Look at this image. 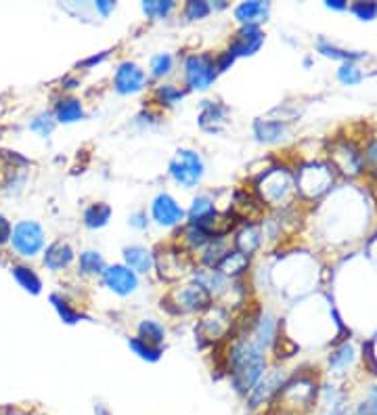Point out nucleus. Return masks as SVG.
<instances>
[{
	"label": "nucleus",
	"mask_w": 377,
	"mask_h": 415,
	"mask_svg": "<svg viewBox=\"0 0 377 415\" xmlns=\"http://www.w3.org/2000/svg\"><path fill=\"white\" fill-rule=\"evenodd\" d=\"M266 369L264 350L254 340H237L226 354V372L233 390L239 396H248L250 390L260 382Z\"/></svg>",
	"instance_id": "obj_1"
},
{
	"label": "nucleus",
	"mask_w": 377,
	"mask_h": 415,
	"mask_svg": "<svg viewBox=\"0 0 377 415\" xmlns=\"http://www.w3.org/2000/svg\"><path fill=\"white\" fill-rule=\"evenodd\" d=\"M170 177L183 187H195L203 177V159L197 151L179 149L170 162Z\"/></svg>",
	"instance_id": "obj_2"
},
{
	"label": "nucleus",
	"mask_w": 377,
	"mask_h": 415,
	"mask_svg": "<svg viewBox=\"0 0 377 415\" xmlns=\"http://www.w3.org/2000/svg\"><path fill=\"white\" fill-rule=\"evenodd\" d=\"M216 65L210 55H188L185 59V78L188 88L206 90L216 80Z\"/></svg>",
	"instance_id": "obj_3"
},
{
	"label": "nucleus",
	"mask_w": 377,
	"mask_h": 415,
	"mask_svg": "<svg viewBox=\"0 0 377 415\" xmlns=\"http://www.w3.org/2000/svg\"><path fill=\"white\" fill-rule=\"evenodd\" d=\"M11 239H13V248L21 256H36L44 246V231L38 223L23 221L13 228Z\"/></svg>",
	"instance_id": "obj_4"
},
{
	"label": "nucleus",
	"mask_w": 377,
	"mask_h": 415,
	"mask_svg": "<svg viewBox=\"0 0 377 415\" xmlns=\"http://www.w3.org/2000/svg\"><path fill=\"white\" fill-rule=\"evenodd\" d=\"M285 384V377L281 372H272L268 376L260 377V382L250 390V394L245 396V403L250 409H260L264 405H268L283 388Z\"/></svg>",
	"instance_id": "obj_5"
},
{
	"label": "nucleus",
	"mask_w": 377,
	"mask_h": 415,
	"mask_svg": "<svg viewBox=\"0 0 377 415\" xmlns=\"http://www.w3.org/2000/svg\"><path fill=\"white\" fill-rule=\"evenodd\" d=\"M170 298H174V302L161 300V306L176 304L174 312H185V310H203V308H210V302H212V296H210L203 288H199L197 283H191V285L181 288V290H179V292H174Z\"/></svg>",
	"instance_id": "obj_6"
},
{
	"label": "nucleus",
	"mask_w": 377,
	"mask_h": 415,
	"mask_svg": "<svg viewBox=\"0 0 377 415\" xmlns=\"http://www.w3.org/2000/svg\"><path fill=\"white\" fill-rule=\"evenodd\" d=\"M153 263L157 264L161 279H168V281H174V279L183 277L188 270V258L181 248H164L153 258Z\"/></svg>",
	"instance_id": "obj_7"
},
{
	"label": "nucleus",
	"mask_w": 377,
	"mask_h": 415,
	"mask_svg": "<svg viewBox=\"0 0 377 415\" xmlns=\"http://www.w3.org/2000/svg\"><path fill=\"white\" fill-rule=\"evenodd\" d=\"M151 214H153L155 223L161 226L179 225V223H183L185 216H187V212L181 208V204H179L174 197H170L168 193H159V195L153 199V204H151Z\"/></svg>",
	"instance_id": "obj_8"
},
{
	"label": "nucleus",
	"mask_w": 377,
	"mask_h": 415,
	"mask_svg": "<svg viewBox=\"0 0 377 415\" xmlns=\"http://www.w3.org/2000/svg\"><path fill=\"white\" fill-rule=\"evenodd\" d=\"M103 281L105 285L115 292L117 296H130L137 292L139 288V277L137 273H132L126 264H113L107 266L105 273H103Z\"/></svg>",
	"instance_id": "obj_9"
},
{
	"label": "nucleus",
	"mask_w": 377,
	"mask_h": 415,
	"mask_svg": "<svg viewBox=\"0 0 377 415\" xmlns=\"http://www.w3.org/2000/svg\"><path fill=\"white\" fill-rule=\"evenodd\" d=\"M264 44V34L258 26H243L228 44V53L237 57H250L260 51Z\"/></svg>",
	"instance_id": "obj_10"
},
{
	"label": "nucleus",
	"mask_w": 377,
	"mask_h": 415,
	"mask_svg": "<svg viewBox=\"0 0 377 415\" xmlns=\"http://www.w3.org/2000/svg\"><path fill=\"white\" fill-rule=\"evenodd\" d=\"M113 86L120 95H134V93L143 90V86H145V72L137 63L124 61L115 70Z\"/></svg>",
	"instance_id": "obj_11"
},
{
	"label": "nucleus",
	"mask_w": 377,
	"mask_h": 415,
	"mask_svg": "<svg viewBox=\"0 0 377 415\" xmlns=\"http://www.w3.org/2000/svg\"><path fill=\"white\" fill-rule=\"evenodd\" d=\"M226 110L218 101H203L201 113H199V126L208 132H218L226 122Z\"/></svg>",
	"instance_id": "obj_12"
},
{
	"label": "nucleus",
	"mask_w": 377,
	"mask_h": 415,
	"mask_svg": "<svg viewBox=\"0 0 377 415\" xmlns=\"http://www.w3.org/2000/svg\"><path fill=\"white\" fill-rule=\"evenodd\" d=\"M270 4L262 0H250V2H241L235 9V19L243 26H258L268 17Z\"/></svg>",
	"instance_id": "obj_13"
},
{
	"label": "nucleus",
	"mask_w": 377,
	"mask_h": 415,
	"mask_svg": "<svg viewBox=\"0 0 377 415\" xmlns=\"http://www.w3.org/2000/svg\"><path fill=\"white\" fill-rule=\"evenodd\" d=\"M72 263H74V250L65 241H55L44 252V266L51 268V270L68 268Z\"/></svg>",
	"instance_id": "obj_14"
},
{
	"label": "nucleus",
	"mask_w": 377,
	"mask_h": 415,
	"mask_svg": "<svg viewBox=\"0 0 377 415\" xmlns=\"http://www.w3.org/2000/svg\"><path fill=\"white\" fill-rule=\"evenodd\" d=\"M195 283L203 288L210 296H218L226 290V275H223L218 268H199L195 270Z\"/></svg>",
	"instance_id": "obj_15"
},
{
	"label": "nucleus",
	"mask_w": 377,
	"mask_h": 415,
	"mask_svg": "<svg viewBox=\"0 0 377 415\" xmlns=\"http://www.w3.org/2000/svg\"><path fill=\"white\" fill-rule=\"evenodd\" d=\"M124 261L132 273H149L153 266V254L143 246H130L124 250Z\"/></svg>",
	"instance_id": "obj_16"
},
{
	"label": "nucleus",
	"mask_w": 377,
	"mask_h": 415,
	"mask_svg": "<svg viewBox=\"0 0 377 415\" xmlns=\"http://www.w3.org/2000/svg\"><path fill=\"white\" fill-rule=\"evenodd\" d=\"M260 246V231L258 226L245 225L235 235V250L250 258V254Z\"/></svg>",
	"instance_id": "obj_17"
},
{
	"label": "nucleus",
	"mask_w": 377,
	"mask_h": 415,
	"mask_svg": "<svg viewBox=\"0 0 377 415\" xmlns=\"http://www.w3.org/2000/svg\"><path fill=\"white\" fill-rule=\"evenodd\" d=\"M290 177L287 174H283V172H279V181H272L270 179V174H266V179H264L262 183V199L266 197L270 204H279L287 193H290Z\"/></svg>",
	"instance_id": "obj_18"
},
{
	"label": "nucleus",
	"mask_w": 377,
	"mask_h": 415,
	"mask_svg": "<svg viewBox=\"0 0 377 415\" xmlns=\"http://www.w3.org/2000/svg\"><path fill=\"white\" fill-rule=\"evenodd\" d=\"M277 338V323L272 321V317L270 315H264L258 319V323H256V327H254V342H256V346L258 348H262L266 350L272 342Z\"/></svg>",
	"instance_id": "obj_19"
},
{
	"label": "nucleus",
	"mask_w": 377,
	"mask_h": 415,
	"mask_svg": "<svg viewBox=\"0 0 377 415\" xmlns=\"http://www.w3.org/2000/svg\"><path fill=\"white\" fill-rule=\"evenodd\" d=\"M254 132L258 137V141L264 143H275L281 139V135L285 132V124L281 120H258L254 124Z\"/></svg>",
	"instance_id": "obj_20"
},
{
	"label": "nucleus",
	"mask_w": 377,
	"mask_h": 415,
	"mask_svg": "<svg viewBox=\"0 0 377 415\" xmlns=\"http://www.w3.org/2000/svg\"><path fill=\"white\" fill-rule=\"evenodd\" d=\"M112 208L107 204H92L84 210V225L88 228H101L110 223Z\"/></svg>",
	"instance_id": "obj_21"
},
{
	"label": "nucleus",
	"mask_w": 377,
	"mask_h": 415,
	"mask_svg": "<svg viewBox=\"0 0 377 415\" xmlns=\"http://www.w3.org/2000/svg\"><path fill=\"white\" fill-rule=\"evenodd\" d=\"M55 115L61 124H72L84 117V110H82V103L78 99H61L57 103V110Z\"/></svg>",
	"instance_id": "obj_22"
},
{
	"label": "nucleus",
	"mask_w": 377,
	"mask_h": 415,
	"mask_svg": "<svg viewBox=\"0 0 377 415\" xmlns=\"http://www.w3.org/2000/svg\"><path fill=\"white\" fill-rule=\"evenodd\" d=\"M248 264H250V258L248 256H243V254H239L237 250H228L225 254V258L221 261V264L216 266L223 275H239V273H243L245 268H248Z\"/></svg>",
	"instance_id": "obj_23"
},
{
	"label": "nucleus",
	"mask_w": 377,
	"mask_h": 415,
	"mask_svg": "<svg viewBox=\"0 0 377 415\" xmlns=\"http://www.w3.org/2000/svg\"><path fill=\"white\" fill-rule=\"evenodd\" d=\"M80 273H84V275H103L105 273V268H107V264L103 261V256L99 254V252H95V250H86V252H82L80 254Z\"/></svg>",
	"instance_id": "obj_24"
},
{
	"label": "nucleus",
	"mask_w": 377,
	"mask_h": 415,
	"mask_svg": "<svg viewBox=\"0 0 377 415\" xmlns=\"http://www.w3.org/2000/svg\"><path fill=\"white\" fill-rule=\"evenodd\" d=\"M13 277H15V279H17V283H19L23 290H28L30 294H40V290H42V281H40V277H38L32 268L17 264V266H13Z\"/></svg>",
	"instance_id": "obj_25"
},
{
	"label": "nucleus",
	"mask_w": 377,
	"mask_h": 415,
	"mask_svg": "<svg viewBox=\"0 0 377 415\" xmlns=\"http://www.w3.org/2000/svg\"><path fill=\"white\" fill-rule=\"evenodd\" d=\"M139 338L149 342L153 346H161V342L166 338V330L157 321L145 319V321L139 323Z\"/></svg>",
	"instance_id": "obj_26"
},
{
	"label": "nucleus",
	"mask_w": 377,
	"mask_h": 415,
	"mask_svg": "<svg viewBox=\"0 0 377 415\" xmlns=\"http://www.w3.org/2000/svg\"><path fill=\"white\" fill-rule=\"evenodd\" d=\"M174 0H145L143 2V11L151 19H164L174 11Z\"/></svg>",
	"instance_id": "obj_27"
},
{
	"label": "nucleus",
	"mask_w": 377,
	"mask_h": 415,
	"mask_svg": "<svg viewBox=\"0 0 377 415\" xmlns=\"http://www.w3.org/2000/svg\"><path fill=\"white\" fill-rule=\"evenodd\" d=\"M128 346L141 357V359H145V361H149V363H155V361H159V357H161V348L159 346H153L149 342H145V340H141L139 336L137 338H132L128 342Z\"/></svg>",
	"instance_id": "obj_28"
},
{
	"label": "nucleus",
	"mask_w": 377,
	"mask_h": 415,
	"mask_svg": "<svg viewBox=\"0 0 377 415\" xmlns=\"http://www.w3.org/2000/svg\"><path fill=\"white\" fill-rule=\"evenodd\" d=\"M183 97H185V90H181L174 84H164V86H157V90H155V99L159 101V105H166V107L179 103Z\"/></svg>",
	"instance_id": "obj_29"
},
{
	"label": "nucleus",
	"mask_w": 377,
	"mask_h": 415,
	"mask_svg": "<svg viewBox=\"0 0 377 415\" xmlns=\"http://www.w3.org/2000/svg\"><path fill=\"white\" fill-rule=\"evenodd\" d=\"M51 302H53L55 310L59 312V317H61L68 325H74V323H78V321L82 319V315H80L75 308H72V306H70V302L63 300L59 294H53V296H51Z\"/></svg>",
	"instance_id": "obj_30"
},
{
	"label": "nucleus",
	"mask_w": 377,
	"mask_h": 415,
	"mask_svg": "<svg viewBox=\"0 0 377 415\" xmlns=\"http://www.w3.org/2000/svg\"><path fill=\"white\" fill-rule=\"evenodd\" d=\"M319 51H321L325 57L341 59V61H346V63H352L354 59H361V57H363V53H348V51H339V48H336L334 44H327L325 40H321V42H319Z\"/></svg>",
	"instance_id": "obj_31"
},
{
	"label": "nucleus",
	"mask_w": 377,
	"mask_h": 415,
	"mask_svg": "<svg viewBox=\"0 0 377 415\" xmlns=\"http://www.w3.org/2000/svg\"><path fill=\"white\" fill-rule=\"evenodd\" d=\"M172 65H174V57L168 53H159L151 59V74L155 78H161L172 72Z\"/></svg>",
	"instance_id": "obj_32"
},
{
	"label": "nucleus",
	"mask_w": 377,
	"mask_h": 415,
	"mask_svg": "<svg viewBox=\"0 0 377 415\" xmlns=\"http://www.w3.org/2000/svg\"><path fill=\"white\" fill-rule=\"evenodd\" d=\"M212 11V6L206 2V0H188L185 4V17L191 21H197V19H203L208 17Z\"/></svg>",
	"instance_id": "obj_33"
},
{
	"label": "nucleus",
	"mask_w": 377,
	"mask_h": 415,
	"mask_svg": "<svg viewBox=\"0 0 377 415\" xmlns=\"http://www.w3.org/2000/svg\"><path fill=\"white\" fill-rule=\"evenodd\" d=\"M30 128H32L34 132H38L40 137H48V135L53 132V128H55V120H53V115L48 112L38 113L36 117L32 120Z\"/></svg>",
	"instance_id": "obj_34"
},
{
	"label": "nucleus",
	"mask_w": 377,
	"mask_h": 415,
	"mask_svg": "<svg viewBox=\"0 0 377 415\" xmlns=\"http://www.w3.org/2000/svg\"><path fill=\"white\" fill-rule=\"evenodd\" d=\"M350 361H352V348H350L348 344H344L341 348H338V350L329 357V365H331L334 369H344V367H348Z\"/></svg>",
	"instance_id": "obj_35"
},
{
	"label": "nucleus",
	"mask_w": 377,
	"mask_h": 415,
	"mask_svg": "<svg viewBox=\"0 0 377 415\" xmlns=\"http://www.w3.org/2000/svg\"><path fill=\"white\" fill-rule=\"evenodd\" d=\"M338 78H339V82H344V84L352 86V84H359V82L363 80V74L356 70V65H354V63H344V65L339 68Z\"/></svg>",
	"instance_id": "obj_36"
},
{
	"label": "nucleus",
	"mask_w": 377,
	"mask_h": 415,
	"mask_svg": "<svg viewBox=\"0 0 377 415\" xmlns=\"http://www.w3.org/2000/svg\"><path fill=\"white\" fill-rule=\"evenodd\" d=\"M352 13L365 21H371L377 17V2H356L352 4Z\"/></svg>",
	"instance_id": "obj_37"
},
{
	"label": "nucleus",
	"mask_w": 377,
	"mask_h": 415,
	"mask_svg": "<svg viewBox=\"0 0 377 415\" xmlns=\"http://www.w3.org/2000/svg\"><path fill=\"white\" fill-rule=\"evenodd\" d=\"M352 415H377V388H371L369 399L361 403V407Z\"/></svg>",
	"instance_id": "obj_38"
},
{
	"label": "nucleus",
	"mask_w": 377,
	"mask_h": 415,
	"mask_svg": "<svg viewBox=\"0 0 377 415\" xmlns=\"http://www.w3.org/2000/svg\"><path fill=\"white\" fill-rule=\"evenodd\" d=\"M233 61H235V57L226 51V53H223L221 57H216L214 59V65H216V72H226L230 65H233Z\"/></svg>",
	"instance_id": "obj_39"
},
{
	"label": "nucleus",
	"mask_w": 377,
	"mask_h": 415,
	"mask_svg": "<svg viewBox=\"0 0 377 415\" xmlns=\"http://www.w3.org/2000/svg\"><path fill=\"white\" fill-rule=\"evenodd\" d=\"M11 235H13V226L4 216H0V246H4L11 239Z\"/></svg>",
	"instance_id": "obj_40"
},
{
	"label": "nucleus",
	"mask_w": 377,
	"mask_h": 415,
	"mask_svg": "<svg viewBox=\"0 0 377 415\" xmlns=\"http://www.w3.org/2000/svg\"><path fill=\"white\" fill-rule=\"evenodd\" d=\"M95 6H97V11H99L101 15H105V17H107L113 9H115V2H112V0H97V2H95Z\"/></svg>",
	"instance_id": "obj_41"
},
{
	"label": "nucleus",
	"mask_w": 377,
	"mask_h": 415,
	"mask_svg": "<svg viewBox=\"0 0 377 415\" xmlns=\"http://www.w3.org/2000/svg\"><path fill=\"white\" fill-rule=\"evenodd\" d=\"M130 225L137 226V228H147V214L145 212H137L130 216Z\"/></svg>",
	"instance_id": "obj_42"
},
{
	"label": "nucleus",
	"mask_w": 377,
	"mask_h": 415,
	"mask_svg": "<svg viewBox=\"0 0 377 415\" xmlns=\"http://www.w3.org/2000/svg\"><path fill=\"white\" fill-rule=\"evenodd\" d=\"M105 57H107V53H101L99 57H90V59L82 61V68H90V65H95V63H101V61H103Z\"/></svg>",
	"instance_id": "obj_43"
},
{
	"label": "nucleus",
	"mask_w": 377,
	"mask_h": 415,
	"mask_svg": "<svg viewBox=\"0 0 377 415\" xmlns=\"http://www.w3.org/2000/svg\"><path fill=\"white\" fill-rule=\"evenodd\" d=\"M327 6H329V9H338V11H344L348 4H346V2H341V0H327Z\"/></svg>",
	"instance_id": "obj_44"
},
{
	"label": "nucleus",
	"mask_w": 377,
	"mask_h": 415,
	"mask_svg": "<svg viewBox=\"0 0 377 415\" xmlns=\"http://www.w3.org/2000/svg\"><path fill=\"white\" fill-rule=\"evenodd\" d=\"M95 415H112L103 405H97V409H95Z\"/></svg>",
	"instance_id": "obj_45"
},
{
	"label": "nucleus",
	"mask_w": 377,
	"mask_h": 415,
	"mask_svg": "<svg viewBox=\"0 0 377 415\" xmlns=\"http://www.w3.org/2000/svg\"><path fill=\"white\" fill-rule=\"evenodd\" d=\"M63 84H65V88H75V84H78V80H65Z\"/></svg>",
	"instance_id": "obj_46"
}]
</instances>
